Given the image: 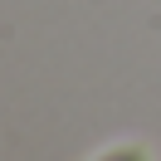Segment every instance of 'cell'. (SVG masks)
<instances>
[{"label": "cell", "mask_w": 161, "mask_h": 161, "mask_svg": "<svg viewBox=\"0 0 161 161\" xmlns=\"http://www.w3.org/2000/svg\"><path fill=\"white\" fill-rule=\"evenodd\" d=\"M93 161H151V151L137 147V142H117V147H103Z\"/></svg>", "instance_id": "cell-1"}]
</instances>
